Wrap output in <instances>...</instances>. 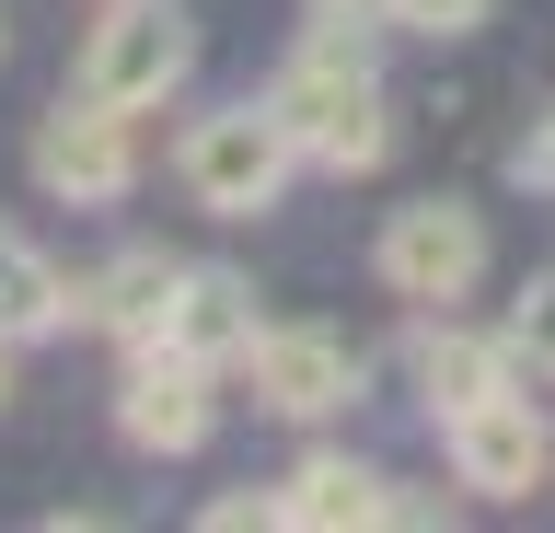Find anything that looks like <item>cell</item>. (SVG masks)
I'll use <instances>...</instances> for the list:
<instances>
[{
	"mask_svg": "<svg viewBox=\"0 0 555 533\" xmlns=\"http://www.w3.org/2000/svg\"><path fill=\"white\" fill-rule=\"evenodd\" d=\"M0 394H12V371H0Z\"/></svg>",
	"mask_w": 555,
	"mask_h": 533,
	"instance_id": "cell-18",
	"label": "cell"
},
{
	"mask_svg": "<svg viewBox=\"0 0 555 533\" xmlns=\"http://www.w3.org/2000/svg\"><path fill=\"white\" fill-rule=\"evenodd\" d=\"M267 116L289 128L301 163H324V175H371L382 151H393V128H382V81H371V59H347V47H301V71H278Z\"/></svg>",
	"mask_w": 555,
	"mask_h": 533,
	"instance_id": "cell-1",
	"label": "cell"
},
{
	"mask_svg": "<svg viewBox=\"0 0 555 533\" xmlns=\"http://www.w3.org/2000/svg\"><path fill=\"white\" fill-rule=\"evenodd\" d=\"M520 186H555V116H532V140H520Z\"/></svg>",
	"mask_w": 555,
	"mask_h": 533,
	"instance_id": "cell-16",
	"label": "cell"
},
{
	"mask_svg": "<svg viewBox=\"0 0 555 533\" xmlns=\"http://www.w3.org/2000/svg\"><path fill=\"white\" fill-rule=\"evenodd\" d=\"M405 498L382 487L371 464H301L289 475V498H278V522H301V533H336V522H393Z\"/></svg>",
	"mask_w": 555,
	"mask_h": 533,
	"instance_id": "cell-12",
	"label": "cell"
},
{
	"mask_svg": "<svg viewBox=\"0 0 555 533\" xmlns=\"http://www.w3.org/2000/svg\"><path fill=\"white\" fill-rule=\"evenodd\" d=\"M128 175H139L128 105L81 93V105H59L47 128H35V186H47V198H69V210H104V198H128Z\"/></svg>",
	"mask_w": 555,
	"mask_h": 533,
	"instance_id": "cell-4",
	"label": "cell"
},
{
	"mask_svg": "<svg viewBox=\"0 0 555 533\" xmlns=\"http://www.w3.org/2000/svg\"><path fill=\"white\" fill-rule=\"evenodd\" d=\"M451 475L486 498H520L532 475H544V418H532V394H486V406H463L451 418Z\"/></svg>",
	"mask_w": 555,
	"mask_h": 533,
	"instance_id": "cell-7",
	"label": "cell"
},
{
	"mask_svg": "<svg viewBox=\"0 0 555 533\" xmlns=\"http://www.w3.org/2000/svg\"><path fill=\"white\" fill-rule=\"evenodd\" d=\"M173 290H185V267H173V255H116L104 279H81V314H93L104 337H128V348H163Z\"/></svg>",
	"mask_w": 555,
	"mask_h": 533,
	"instance_id": "cell-10",
	"label": "cell"
},
{
	"mask_svg": "<svg viewBox=\"0 0 555 533\" xmlns=\"http://www.w3.org/2000/svg\"><path fill=\"white\" fill-rule=\"evenodd\" d=\"M59 314H81V290L47 267V255H24L12 232H0V348H24V337H47Z\"/></svg>",
	"mask_w": 555,
	"mask_h": 533,
	"instance_id": "cell-13",
	"label": "cell"
},
{
	"mask_svg": "<svg viewBox=\"0 0 555 533\" xmlns=\"http://www.w3.org/2000/svg\"><path fill=\"white\" fill-rule=\"evenodd\" d=\"M116 429H128V453H197L208 441V383L185 348H139L128 394H116Z\"/></svg>",
	"mask_w": 555,
	"mask_h": 533,
	"instance_id": "cell-8",
	"label": "cell"
},
{
	"mask_svg": "<svg viewBox=\"0 0 555 533\" xmlns=\"http://www.w3.org/2000/svg\"><path fill=\"white\" fill-rule=\"evenodd\" d=\"M289 163H301V151H289V128H278L267 105H220V116L185 128V198L220 210V220H255L278 186H289Z\"/></svg>",
	"mask_w": 555,
	"mask_h": 533,
	"instance_id": "cell-2",
	"label": "cell"
},
{
	"mask_svg": "<svg viewBox=\"0 0 555 533\" xmlns=\"http://www.w3.org/2000/svg\"><path fill=\"white\" fill-rule=\"evenodd\" d=\"M382 24H405V36H475L486 0H382Z\"/></svg>",
	"mask_w": 555,
	"mask_h": 533,
	"instance_id": "cell-14",
	"label": "cell"
},
{
	"mask_svg": "<svg viewBox=\"0 0 555 533\" xmlns=\"http://www.w3.org/2000/svg\"><path fill=\"white\" fill-rule=\"evenodd\" d=\"M255 337H267V325H255V290H243L232 267H185V290H173V325H163V348H185V359L208 371V359H243Z\"/></svg>",
	"mask_w": 555,
	"mask_h": 533,
	"instance_id": "cell-9",
	"label": "cell"
},
{
	"mask_svg": "<svg viewBox=\"0 0 555 533\" xmlns=\"http://www.w3.org/2000/svg\"><path fill=\"white\" fill-rule=\"evenodd\" d=\"M416 383H428L440 418H463V406H486V394H509V348L475 337V325H428V337H416Z\"/></svg>",
	"mask_w": 555,
	"mask_h": 533,
	"instance_id": "cell-11",
	"label": "cell"
},
{
	"mask_svg": "<svg viewBox=\"0 0 555 533\" xmlns=\"http://www.w3.org/2000/svg\"><path fill=\"white\" fill-rule=\"evenodd\" d=\"M185 59H197V36H185V12L173 0H116L93 24V47H81V93H104V105H163L173 81H185Z\"/></svg>",
	"mask_w": 555,
	"mask_h": 533,
	"instance_id": "cell-3",
	"label": "cell"
},
{
	"mask_svg": "<svg viewBox=\"0 0 555 533\" xmlns=\"http://www.w3.org/2000/svg\"><path fill=\"white\" fill-rule=\"evenodd\" d=\"M382 0H312V24H371Z\"/></svg>",
	"mask_w": 555,
	"mask_h": 533,
	"instance_id": "cell-17",
	"label": "cell"
},
{
	"mask_svg": "<svg viewBox=\"0 0 555 533\" xmlns=\"http://www.w3.org/2000/svg\"><path fill=\"white\" fill-rule=\"evenodd\" d=\"M382 279L405 290V302H463V290L486 279V232L475 210H393V232H382Z\"/></svg>",
	"mask_w": 555,
	"mask_h": 533,
	"instance_id": "cell-6",
	"label": "cell"
},
{
	"mask_svg": "<svg viewBox=\"0 0 555 533\" xmlns=\"http://www.w3.org/2000/svg\"><path fill=\"white\" fill-rule=\"evenodd\" d=\"M243 371H255V406H278V418H324V406L359 394V348L324 337V325H267L243 348Z\"/></svg>",
	"mask_w": 555,
	"mask_h": 533,
	"instance_id": "cell-5",
	"label": "cell"
},
{
	"mask_svg": "<svg viewBox=\"0 0 555 533\" xmlns=\"http://www.w3.org/2000/svg\"><path fill=\"white\" fill-rule=\"evenodd\" d=\"M509 348H532V371H555V279L520 290V314H509Z\"/></svg>",
	"mask_w": 555,
	"mask_h": 533,
	"instance_id": "cell-15",
	"label": "cell"
}]
</instances>
